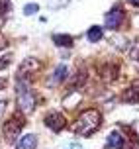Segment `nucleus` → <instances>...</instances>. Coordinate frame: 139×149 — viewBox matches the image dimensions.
<instances>
[{
	"label": "nucleus",
	"instance_id": "f257e3e1",
	"mask_svg": "<svg viewBox=\"0 0 139 149\" xmlns=\"http://www.w3.org/2000/svg\"><path fill=\"white\" fill-rule=\"evenodd\" d=\"M100 122H102V116H100V112L98 110H86L82 112L81 116H79V120L74 122L73 130L76 132L79 135H84V137H88V135H92L100 127Z\"/></svg>",
	"mask_w": 139,
	"mask_h": 149
},
{
	"label": "nucleus",
	"instance_id": "f03ea898",
	"mask_svg": "<svg viewBox=\"0 0 139 149\" xmlns=\"http://www.w3.org/2000/svg\"><path fill=\"white\" fill-rule=\"evenodd\" d=\"M16 100H18V108L24 114H31L35 110V94L31 92L28 81H22L18 79V84H16Z\"/></svg>",
	"mask_w": 139,
	"mask_h": 149
},
{
	"label": "nucleus",
	"instance_id": "7ed1b4c3",
	"mask_svg": "<svg viewBox=\"0 0 139 149\" xmlns=\"http://www.w3.org/2000/svg\"><path fill=\"white\" fill-rule=\"evenodd\" d=\"M22 127H24V118L20 116V114H14V116L6 122V126H4V137H6V141L14 143L16 139L20 137Z\"/></svg>",
	"mask_w": 139,
	"mask_h": 149
},
{
	"label": "nucleus",
	"instance_id": "20e7f679",
	"mask_svg": "<svg viewBox=\"0 0 139 149\" xmlns=\"http://www.w3.org/2000/svg\"><path fill=\"white\" fill-rule=\"evenodd\" d=\"M45 126L49 127V130H53V132H61L67 126V120L61 112H51V114L45 116Z\"/></svg>",
	"mask_w": 139,
	"mask_h": 149
},
{
	"label": "nucleus",
	"instance_id": "39448f33",
	"mask_svg": "<svg viewBox=\"0 0 139 149\" xmlns=\"http://www.w3.org/2000/svg\"><path fill=\"white\" fill-rule=\"evenodd\" d=\"M39 67H41V65H39V61L33 59V57H29V59H26L22 63V67H20V73H18V74H20V79H24V77H26V79H29L33 73H37V71H39Z\"/></svg>",
	"mask_w": 139,
	"mask_h": 149
},
{
	"label": "nucleus",
	"instance_id": "423d86ee",
	"mask_svg": "<svg viewBox=\"0 0 139 149\" xmlns=\"http://www.w3.org/2000/svg\"><path fill=\"white\" fill-rule=\"evenodd\" d=\"M122 18H124V12H122L120 8H112L110 12L106 14V18H104V22H106V28H110V30H116L117 26L122 24Z\"/></svg>",
	"mask_w": 139,
	"mask_h": 149
},
{
	"label": "nucleus",
	"instance_id": "0eeeda50",
	"mask_svg": "<svg viewBox=\"0 0 139 149\" xmlns=\"http://www.w3.org/2000/svg\"><path fill=\"white\" fill-rule=\"evenodd\" d=\"M67 73H69V69H67V65H59L55 71H53L51 79L47 81V84L49 86H53V84H59V82H63L67 79Z\"/></svg>",
	"mask_w": 139,
	"mask_h": 149
},
{
	"label": "nucleus",
	"instance_id": "6e6552de",
	"mask_svg": "<svg viewBox=\"0 0 139 149\" xmlns=\"http://www.w3.org/2000/svg\"><path fill=\"white\" fill-rule=\"evenodd\" d=\"M37 147V137L33 134H28L20 137L18 143H16V149H35Z\"/></svg>",
	"mask_w": 139,
	"mask_h": 149
},
{
	"label": "nucleus",
	"instance_id": "1a4fd4ad",
	"mask_svg": "<svg viewBox=\"0 0 139 149\" xmlns=\"http://www.w3.org/2000/svg\"><path fill=\"white\" fill-rule=\"evenodd\" d=\"M122 147H124V137H122V134L112 132L110 137H108V145H106V149H122Z\"/></svg>",
	"mask_w": 139,
	"mask_h": 149
},
{
	"label": "nucleus",
	"instance_id": "9d476101",
	"mask_svg": "<svg viewBox=\"0 0 139 149\" xmlns=\"http://www.w3.org/2000/svg\"><path fill=\"white\" fill-rule=\"evenodd\" d=\"M124 100L125 102H135V100H139V84L131 86L129 90H125L124 92Z\"/></svg>",
	"mask_w": 139,
	"mask_h": 149
},
{
	"label": "nucleus",
	"instance_id": "9b49d317",
	"mask_svg": "<svg viewBox=\"0 0 139 149\" xmlns=\"http://www.w3.org/2000/svg\"><path fill=\"white\" fill-rule=\"evenodd\" d=\"M53 41H55V43L57 45H61V47H71V45H73V37L71 36H53Z\"/></svg>",
	"mask_w": 139,
	"mask_h": 149
},
{
	"label": "nucleus",
	"instance_id": "f8f14e48",
	"mask_svg": "<svg viewBox=\"0 0 139 149\" xmlns=\"http://www.w3.org/2000/svg\"><path fill=\"white\" fill-rule=\"evenodd\" d=\"M88 39L96 43V41H100L102 39V28H98V26H92L90 30H88Z\"/></svg>",
	"mask_w": 139,
	"mask_h": 149
},
{
	"label": "nucleus",
	"instance_id": "ddd939ff",
	"mask_svg": "<svg viewBox=\"0 0 139 149\" xmlns=\"http://www.w3.org/2000/svg\"><path fill=\"white\" fill-rule=\"evenodd\" d=\"M37 10H39V6H37V4H26V6H24V14H26V16H31V14H35Z\"/></svg>",
	"mask_w": 139,
	"mask_h": 149
},
{
	"label": "nucleus",
	"instance_id": "4468645a",
	"mask_svg": "<svg viewBox=\"0 0 139 149\" xmlns=\"http://www.w3.org/2000/svg\"><path fill=\"white\" fill-rule=\"evenodd\" d=\"M4 110H6V102H4V100H0V118H2Z\"/></svg>",
	"mask_w": 139,
	"mask_h": 149
},
{
	"label": "nucleus",
	"instance_id": "2eb2a0df",
	"mask_svg": "<svg viewBox=\"0 0 139 149\" xmlns=\"http://www.w3.org/2000/svg\"><path fill=\"white\" fill-rule=\"evenodd\" d=\"M63 149H82L79 143H71V145H67V147H63Z\"/></svg>",
	"mask_w": 139,
	"mask_h": 149
},
{
	"label": "nucleus",
	"instance_id": "dca6fc26",
	"mask_svg": "<svg viewBox=\"0 0 139 149\" xmlns=\"http://www.w3.org/2000/svg\"><path fill=\"white\" fill-rule=\"evenodd\" d=\"M129 2H131L133 6H139V0H129Z\"/></svg>",
	"mask_w": 139,
	"mask_h": 149
}]
</instances>
